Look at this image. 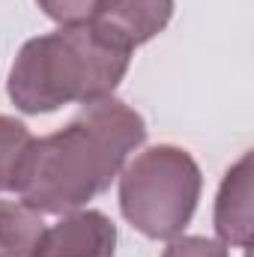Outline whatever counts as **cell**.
I'll use <instances>...</instances> for the list:
<instances>
[{
  "mask_svg": "<svg viewBox=\"0 0 254 257\" xmlns=\"http://www.w3.org/2000/svg\"><path fill=\"white\" fill-rule=\"evenodd\" d=\"M174 18V0H99L90 27L120 51H135L156 39Z\"/></svg>",
  "mask_w": 254,
  "mask_h": 257,
  "instance_id": "obj_4",
  "label": "cell"
},
{
  "mask_svg": "<svg viewBox=\"0 0 254 257\" xmlns=\"http://www.w3.org/2000/svg\"><path fill=\"white\" fill-rule=\"evenodd\" d=\"M42 233V212L24 200H0V257H33Z\"/></svg>",
  "mask_w": 254,
  "mask_h": 257,
  "instance_id": "obj_7",
  "label": "cell"
},
{
  "mask_svg": "<svg viewBox=\"0 0 254 257\" xmlns=\"http://www.w3.org/2000/svg\"><path fill=\"white\" fill-rule=\"evenodd\" d=\"M162 257H227V245L209 236H174Z\"/></svg>",
  "mask_w": 254,
  "mask_h": 257,
  "instance_id": "obj_10",
  "label": "cell"
},
{
  "mask_svg": "<svg viewBox=\"0 0 254 257\" xmlns=\"http://www.w3.org/2000/svg\"><path fill=\"white\" fill-rule=\"evenodd\" d=\"M36 3L51 21H57L60 27H69V24L90 21V15H93L99 0H36Z\"/></svg>",
  "mask_w": 254,
  "mask_h": 257,
  "instance_id": "obj_9",
  "label": "cell"
},
{
  "mask_svg": "<svg viewBox=\"0 0 254 257\" xmlns=\"http://www.w3.org/2000/svg\"><path fill=\"white\" fill-rule=\"evenodd\" d=\"M144 141L147 123L123 99L87 102L60 132L30 141L12 192L36 212L84 209L120 177Z\"/></svg>",
  "mask_w": 254,
  "mask_h": 257,
  "instance_id": "obj_1",
  "label": "cell"
},
{
  "mask_svg": "<svg viewBox=\"0 0 254 257\" xmlns=\"http://www.w3.org/2000/svg\"><path fill=\"white\" fill-rule=\"evenodd\" d=\"M132 54L105 42L87 21L27 39L12 63L6 93L21 114H51L72 102L114 96Z\"/></svg>",
  "mask_w": 254,
  "mask_h": 257,
  "instance_id": "obj_2",
  "label": "cell"
},
{
  "mask_svg": "<svg viewBox=\"0 0 254 257\" xmlns=\"http://www.w3.org/2000/svg\"><path fill=\"white\" fill-rule=\"evenodd\" d=\"M117 224L99 209H75L45 227L33 257H114Z\"/></svg>",
  "mask_w": 254,
  "mask_h": 257,
  "instance_id": "obj_5",
  "label": "cell"
},
{
  "mask_svg": "<svg viewBox=\"0 0 254 257\" xmlns=\"http://www.w3.org/2000/svg\"><path fill=\"white\" fill-rule=\"evenodd\" d=\"M203 177L191 153L159 144L120 171V209L147 239H174L194 218Z\"/></svg>",
  "mask_w": 254,
  "mask_h": 257,
  "instance_id": "obj_3",
  "label": "cell"
},
{
  "mask_svg": "<svg viewBox=\"0 0 254 257\" xmlns=\"http://www.w3.org/2000/svg\"><path fill=\"white\" fill-rule=\"evenodd\" d=\"M212 224L218 242L233 248L251 245V153H242V159L224 174L215 194Z\"/></svg>",
  "mask_w": 254,
  "mask_h": 257,
  "instance_id": "obj_6",
  "label": "cell"
},
{
  "mask_svg": "<svg viewBox=\"0 0 254 257\" xmlns=\"http://www.w3.org/2000/svg\"><path fill=\"white\" fill-rule=\"evenodd\" d=\"M30 141H33V135L21 120L0 114V192H12L18 165H21Z\"/></svg>",
  "mask_w": 254,
  "mask_h": 257,
  "instance_id": "obj_8",
  "label": "cell"
}]
</instances>
